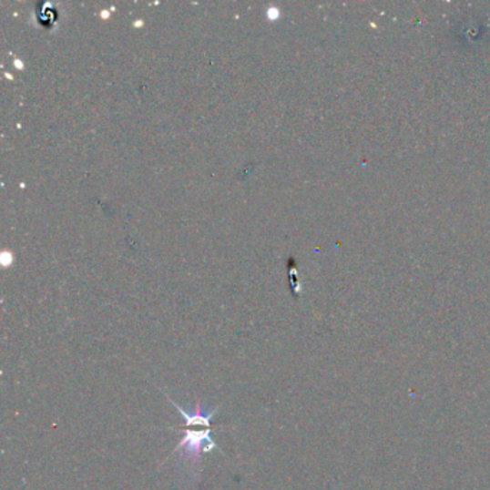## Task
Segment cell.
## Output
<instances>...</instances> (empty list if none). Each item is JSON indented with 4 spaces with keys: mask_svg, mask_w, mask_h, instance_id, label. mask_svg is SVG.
Segmentation results:
<instances>
[{
    "mask_svg": "<svg viewBox=\"0 0 490 490\" xmlns=\"http://www.w3.org/2000/svg\"><path fill=\"white\" fill-rule=\"evenodd\" d=\"M183 433V437H181L178 447L173 450V453L181 452V460H189L194 469L196 467L201 469L203 453H210L218 449V444L211 439V429L196 432V430H191L190 427H186Z\"/></svg>",
    "mask_w": 490,
    "mask_h": 490,
    "instance_id": "1",
    "label": "cell"
}]
</instances>
